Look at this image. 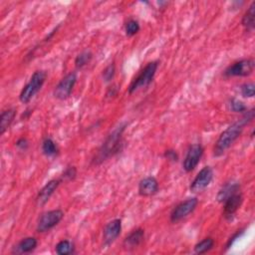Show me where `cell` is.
Here are the masks:
<instances>
[{"instance_id": "3", "label": "cell", "mask_w": 255, "mask_h": 255, "mask_svg": "<svg viewBox=\"0 0 255 255\" xmlns=\"http://www.w3.org/2000/svg\"><path fill=\"white\" fill-rule=\"evenodd\" d=\"M47 74L44 71H36L30 78V81L25 85L22 89L19 99L23 104H27L31 99L41 90L43 84L45 83Z\"/></svg>"}, {"instance_id": "11", "label": "cell", "mask_w": 255, "mask_h": 255, "mask_svg": "<svg viewBox=\"0 0 255 255\" xmlns=\"http://www.w3.org/2000/svg\"><path fill=\"white\" fill-rule=\"evenodd\" d=\"M243 202V196L242 194L236 193L234 195H232L231 197H229L228 199H226L224 201V206H223V215L226 219H231L233 217V215L235 214V212L238 210V208L240 207V205L242 204Z\"/></svg>"}, {"instance_id": "10", "label": "cell", "mask_w": 255, "mask_h": 255, "mask_svg": "<svg viewBox=\"0 0 255 255\" xmlns=\"http://www.w3.org/2000/svg\"><path fill=\"white\" fill-rule=\"evenodd\" d=\"M204 154V148L200 144H195L190 147L186 158L184 160V168L187 173L193 172L200 163Z\"/></svg>"}, {"instance_id": "6", "label": "cell", "mask_w": 255, "mask_h": 255, "mask_svg": "<svg viewBox=\"0 0 255 255\" xmlns=\"http://www.w3.org/2000/svg\"><path fill=\"white\" fill-rule=\"evenodd\" d=\"M255 62L253 59H244L230 65L225 71L226 77H247L254 71Z\"/></svg>"}, {"instance_id": "28", "label": "cell", "mask_w": 255, "mask_h": 255, "mask_svg": "<svg viewBox=\"0 0 255 255\" xmlns=\"http://www.w3.org/2000/svg\"><path fill=\"white\" fill-rule=\"evenodd\" d=\"M115 72H116V68L113 63L110 64L108 67H106V69L103 71V79L105 80V82H110L114 78Z\"/></svg>"}, {"instance_id": "31", "label": "cell", "mask_w": 255, "mask_h": 255, "mask_svg": "<svg viewBox=\"0 0 255 255\" xmlns=\"http://www.w3.org/2000/svg\"><path fill=\"white\" fill-rule=\"evenodd\" d=\"M15 145H16V147H17L18 149L23 150V151H26V150L28 149V146H29L28 141H27L25 138H21V139H19V140L15 143Z\"/></svg>"}, {"instance_id": "2", "label": "cell", "mask_w": 255, "mask_h": 255, "mask_svg": "<svg viewBox=\"0 0 255 255\" xmlns=\"http://www.w3.org/2000/svg\"><path fill=\"white\" fill-rule=\"evenodd\" d=\"M126 129V124H122L117 127L106 139L103 143L102 147L99 149L98 153L92 159V163L95 165L101 164L103 161L107 160L109 157L115 155L123 148V140L122 136Z\"/></svg>"}, {"instance_id": "30", "label": "cell", "mask_w": 255, "mask_h": 255, "mask_svg": "<svg viewBox=\"0 0 255 255\" xmlns=\"http://www.w3.org/2000/svg\"><path fill=\"white\" fill-rule=\"evenodd\" d=\"M243 232H244V231H243V229L237 230V232H235V233L233 234V236L229 238V240H228V242H227V244H226V249L230 248V247H231V245L234 243V241H235L237 238H239Z\"/></svg>"}, {"instance_id": "5", "label": "cell", "mask_w": 255, "mask_h": 255, "mask_svg": "<svg viewBox=\"0 0 255 255\" xmlns=\"http://www.w3.org/2000/svg\"><path fill=\"white\" fill-rule=\"evenodd\" d=\"M64 217V212L61 209H54L44 212L38 219L36 230L38 232H46L55 227Z\"/></svg>"}, {"instance_id": "17", "label": "cell", "mask_w": 255, "mask_h": 255, "mask_svg": "<svg viewBox=\"0 0 255 255\" xmlns=\"http://www.w3.org/2000/svg\"><path fill=\"white\" fill-rule=\"evenodd\" d=\"M240 191V185L238 183H234V182H230V183H226L218 192L217 195V201L221 204L224 203V201L226 199H228L229 197H231L232 195L239 193Z\"/></svg>"}, {"instance_id": "14", "label": "cell", "mask_w": 255, "mask_h": 255, "mask_svg": "<svg viewBox=\"0 0 255 255\" xmlns=\"http://www.w3.org/2000/svg\"><path fill=\"white\" fill-rule=\"evenodd\" d=\"M158 192V182L153 177H147L139 184V194L142 197L149 198L154 196Z\"/></svg>"}, {"instance_id": "25", "label": "cell", "mask_w": 255, "mask_h": 255, "mask_svg": "<svg viewBox=\"0 0 255 255\" xmlns=\"http://www.w3.org/2000/svg\"><path fill=\"white\" fill-rule=\"evenodd\" d=\"M241 95L245 98H253L255 93V86L253 83H247L241 86Z\"/></svg>"}, {"instance_id": "27", "label": "cell", "mask_w": 255, "mask_h": 255, "mask_svg": "<svg viewBox=\"0 0 255 255\" xmlns=\"http://www.w3.org/2000/svg\"><path fill=\"white\" fill-rule=\"evenodd\" d=\"M230 109L235 112V113H243L246 112V107L244 106V104L242 102H240L239 100L236 99H232L230 100Z\"/></svg>"}, {"instance_id": "13", "label": "cell", "mask_w": 255, "mask_h": 255, "mask_svg": "<svg viewBox=\"0 0 255 255\" xmlns=\"http://www.w3.org/2000/svg\"><path fill=\"white\" fill-rule=\"evenodd\" d=\"M122 231V221L121 219H114L110 221L104 228L103 239L105 245H110L113 243L121 234Z\"/></svg>"}, {"instance_id": "20", "label": "cell", "mask_w": 255, "mask_h": 255, "mask_svg": "<svg viewBox=\"0 0 255 255\" xmlns=\"http://www.w3.org/2000/svg\"><path fill=\"white\" fill-rule=\"evenodd\" d=\"M55 250L56 253L59 255H69L72 254L74 252L75 246L74 243L69 241V240H61L60 242L57 243V245L55 246Z\"/></svg>"}, {"instance_id": "7", "label": "cell", "mask_w": 255, "mask_h": 255, "mask_svg": "<svg viewBox=\"0 0 255 255\" xmlns=\"http://www.w3.org/2000/svg\"><path fill=\"white\" fill-rule=\"evenodd\" d=\"M198 204L199 200L197 198L188 199L187 201L181 203L173 209L171 213V221L173 223H177L183 220L184 218L188 217L191 213H193L196 210Z\"/></svg>"}, {"instance_id": "19", "label": "cell", "mask_w": 255, "mask_h": 255, "mask_svg": "<svg viewBox=\"0 0 255 255\" xmlns=\"http://www.w3.org/2000/svg\"><path fill=\"white\" fill-rule=\"evenodd\" d=\"M241 23L246 31H253L255 27V1L251 3L248 10L245 12Z\"/></svg>"}, {"instance_id": "21", "label": "cell", "mask_w": 255, "mask_h": 255, "mask_svg": "<svg viewBox=\"0 0 255 255\" xmlns=\"http://www.w3.org/2000/svg\"><path fill=\"white\" fill-rule=\"evenodd\" d=\"M214 246V240L211 237H206L195 246V252L197 254H204L211 250Z\"/></svg>"}, {"instance_id": "8", "label": "cell", "mask_w": 255, "mask_h": 255, "mask_svg": "<svg viewBox=\"0 0 255 255\" xmlns=\"http://www.w3.org/2000/svg\"><path fill=\"white\" fill-rule=\"evenodd\" d=\"M77 81V75L76 73H69L66 75L56 86L54 90V96L55 98L59 100H66L68 99L73 91V88L75 86Z\"/></svg>"}, {"instance_id": "15", "label": "cell", "mask_w": 255, "mask_h": 255, "mask_svg": "<svg viewBox=\"0 0 255 255\" xmlns=\"http://www.w3.org/2000/svg\"><path fill=\"white\" fill-rule=\"evenodd\" d=\"M145 239V230L142 228H137L133 230L124 240L123 246L127 250H133L138 248Z\"/></svg>"}, {"instance_id": "29", "label": "cell", "mask_w": 255, "mask_h": 255, "mask_svg": "<svg viewBox=\"0 0 255 255\" xmlns=\"http://www.w3.org/2000/svg\"><path fill=\"white\" fill-rule=\"evenodd\" d=\"M163 156L166 159L171 160V161H178L179 160V154L174 150H166L163 153Z\"/></svg>"}, {"instance_id": "12", "label": "cell", "mask_w": 255, "mask_h": 255, "mask_svg": "<svg viewBox=\"0 0 255 255\" xmlns=\"http://www.w3.org/2000/svg\"><path fill=\"white\" fill-rule=\"evenodd\" d=\"M61 183H62L61 179L52 180V181L48 182L42 188V190H40V192L37 195V198H36L37 205L42 206V205L46 204L48 203V201L50 200V198L53 196V194L56 192V190L58 189V187L60 186Z\"/></svg>"}, {"instance_id": "22", "label": "cell", "mask_w": 255, "mask_h": 255, "mask_svg": "<svg viewBox=\"0 0 255 255\" xmlns=\"http://www.w3.org/2000/svg\"><path fill=\"white\" fill-rule=\"evenodd\" d=\"M92 58H93L92 52L89 51V50H85L76 57L75 65L78 69H81L86 65H88L90 63V61L92 60Z\"/></svg>"}, {"instance_id": "4", "label": "cell", "mask_w": 255, "mask_h": 255, "mask_svg": "<svg viewBox=\"0 0 255 255\" xmlns=\"http://www.w3.org/2000/svg\"><path fill=\"white\" fill-rule=\"evenodd\" d=\"M157 67H158V63L155 61L148 63L147 66L139 73L136 79H134L133 82L131 83L129 87V93L133 94L134 92H136L141 88L148 87L153 80Z\"/></svg>"}, {"instance_id": "23", "label": "cell", "mask_w": 255, "mask_h": 255, "mask_svg": "<svg viewBox=\"0 0 255 255\" xmlns=\"http://www.w3.org/2000/svg\"><path fill=\"white\" fill-rule=\"evenodd\" d=\"M42 152L47 156H52L57 153V147L53 140L50 138H47L42 143Z\"/></svg>"}, {"instance_id": "1", "label": "cell", "mask_w": 255, "mask_h": 255, "mask_svg": "<svg viewBox=\"0 0 255 255\" xmlns=\"http://www.w3.org/2000/svg\"><path fill=\"white\" fill-rule=\"evenodd\" d=\"M254 119V110L246 111L245 114L231 124L226 130H224L219 138L217 139L214 148H213V153L215 156L222 155L231 146L232 144L240 137L242 131L244 130V127L247 126L252 120Z\"/></svg>"}, {"instance_id": "26", "label": "cell", "mask_w": 255, "mask_h": 255, "mask_svg": "<svg viewBox=\"0 0 255 255\" xmlns=\"http://www.w3.org/2000/svg\"><path fill=\"white\" fill-rule=\"evenodd\" d=\"M77 176V169L75 166H68L61 176V181H73Z\"/></svg>"}, {"instance_id": "18", "label": "cell", "mask_w": 255, "mask_h": 255, "mask_svg": "<svg viewBox=\"0 0 255 255\" xmlns=\"http://www.w3.org/2000/svg\"><path fill=\"white\" fill-rule=\"evenodd\" d=\"M16 117V110L8 109L2 112L0 117V135H3L11 126Z\"/></svg>"}, {"instance_id": "24", "label": "cell", "mask_w": 255, "mask_h": 255, "mask_svg": "<svg viewBox=\"0 0 255 255\" xmlns=\"http://www.w3.org/2000/svg\"><path fill=\"white\" fill-rule=\"evenodd\" d=\"M125 31H126V34L128 36H134L136 35L139 31H140V24L138 21L136 20H129L127 23H126V26H125Z\"/></svg>"}, {"instance_id": "9", "label": "cell", "mask_w": 255, "mask_h": 255, "mask_svg": "<svg viewBox=\"0 0 255 255\" xmlns=\"http://www.w3.org/2000/svg\"><path fill=\"white\" fill-rule=\"evenodd\" d=\"M213 179V171L210 166H204L193 181L190 189L193 193H201L204 191Z\"/></svg>"}, {"instance_id": "16", "label": "cell", "mask_w": 255, "mask_h": 255, "mask_svg": "<svg viewBox=\"0 0 255 255\" xmlns=\"http://www.w3.org/2000/svg\"><path fill=\"white\" fill-rule=\"evenodd\" d=\"M37 239L35 237H26L18 242L12 249L13 254H23L33 251L37 247Z\"/></svg>"}]
</instances>
